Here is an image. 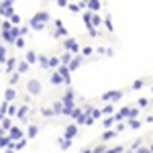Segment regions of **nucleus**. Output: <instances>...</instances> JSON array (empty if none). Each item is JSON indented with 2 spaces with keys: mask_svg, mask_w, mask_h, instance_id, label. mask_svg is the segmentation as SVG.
I'll list each match as a JSON object with an SVG mask.
<instances>
[{
  "mask_svg": "<svg viewBox=\"0 0 153 153\" xmlns=\"http://www.w3.org/2000/svg\"><path fill=\"white\" fill-rule=\"evenodd\" d=\"M0 125H2L6 131H10L12 129V117H4V120H0Z\"/></svg>",
  "mask_w": 153,
  "mask_h": 153,
  "instance_id": "nucleus-29",
  "label": "nucleus"
},
{
  "mask_svg": "<svg viewBox=\"0 0 153 153\" xmlns=\"http://www.w3.org/2000/svg\"><path fill=\"white\" fill-rule=\"evenodd\" d=\"M129 112H131L129 106H123L118 112H114V118H117V123H123L125 118H129Z\"/></svg>",
  "mask_w": 153,
  "mask_h": 153,
  "instance_id": "nucleus-9",
  "label": "nucleus"
},
{
  "mask_svg": "<svg viewBox=\"0 0 153 153\" xmlns=\"http://www.w3.org/2000/svg\"><path fill=\"white\" fill-rule=\"evenodd\" d=\"M151 92H153V86H151Z\"/></svg>",
  "mask_w": 153,
  "mask_h": 153,
  "instance_id": "nucleus-61",
  "label": "nucleus"
},
{
  "mask_svg": "<svg viewBox=\"0 0 153 153\" xmlns=\"http://www.w3.org/2000/svg\"><path fill=\"white\" fill-rule=\"evenodd\" d=\"M8 2H12V4H14V0H8Z\"/></svg>",
  "mask_w": 153,
  "mask_h": 153,
  "instance_id": "nucleus-60",
  "label": "nucleus"
},
{
  "mask_svg": "<svg viewBox=\"0 0 153 153\" xmlns=\"http://www.w3.org/2000/svg\"><path fill=\"white\" fill-rule=\"evenodd\" d=\"M12 14H14L12 2H8V0H2V2H0V16H6V19H10Z\"/></svg>",
  "mask_w": 153,
  "mask_h": 153,
  "instance_id": "nucleus-3",
  "label": "nucleus"
},
{
  "mask_svg": "<svg viewBox=\"0 0 153 153\" xmlns=\"http://www.w3.org/2000/svg\"><path fill=\"white\" fill-rule=\"evenodd\" d=\"M29 29H31V27H21V37L29 35Z\"/></svg>",
  "mask_w": 153,
  "mask_h": 153,
  "instance_id": "nucleus-50",
  "label": "nucleus"
},
{
  "mask_svg": "<svg viewBox=\"0 0 153 153\" xmlns=\"http://www.w3.org/2000/svg\"><path fill=\"white\" fill-rule=\"evenodd\" d=\"M61 37H68V29H65V27H55L53 39H61Z\"/></svg>",
  "mask_w": 153,
  "mask_h": 153,
  "instance_id": "nucleus-14",
  "label": "nucleus"
},
{
  "mask_svg": "<svg viewBox=\"0 0 153 153\" xmlns=\"http://www.w3.org/2000/svg\"><path fill=\"white\" fill-rule=\"evenodd\" d=\"M96 53H100V55H106V47H98V49H96Z\"/></svg>",
  "mask_w": 153,
  "mask_h": 153,
  "instance_id": "nucleus-53",
  "label": "nucleus"
},
{
  "mask_svg": "<svg viewBox=\"0 0 153 153\" xmlns=\"http://www.w3.org/2000/svg\"><path fill=\"white\" fill-rule=\"evenodd\" d=\"M118 135V131H110V129H106L104 133H102V141H110V139H114Z\"/></svg>",
  "mask_w": 153,
  "mask_h": 153,
  "instance_id": "nucleus-18",
  "label": "nucleus"
},
{
  "mask_svg": "<svg viewBox=\"0 0 153 153\" xmlns=\"http://www.w3.org/2000/svg\"><path fill=\"white\" fill-rule=\"evenodd\" d=\"M25 145H27V137H23L21 141H14V149L21 151V149H25Z\"/></svg>",
  "mask_w": 153,
  "mask_h": 153,
  "instance_id": "nucleus-36",
  "label": "nucleus"
},
{
  "mask_svg": "<svg viewBox=\"0 0 153 153\" xmlns=\"http://www.w3.org/2000/svg\"><path fill=\"white\" fill-rule=\"evenodd\" d=\"M137 106H139V108H147V106H149V100H147V98H139Z\"/></svg>",
  "mask_w": 153,
  "mask_h": 153,
  "instance_id": "nucleus-40",
  "label": "nucleus"
},
{
  "mask_svg": "<svg viewBox=\"0 0 153 153\" xmlns=\"http://www.w3.org/2000/svg\"><path fill=\"white\" fill-rule=\"evenodd\" d=\"M100 6H102V2H100V0H88V10L98 12V10H100Z\"/></svg>",
  "mask_w": 153,
  "mask_h": 153,
  "instance_id": "nucleus-15",
  "label": "nucleus"
},
{
  "mask_svg": "<svg viewBox=\"0 0 153 153\" xmlns=\"http://www.w3.org/2000/svg\"><path fill=\"white\" fill-rule=\"evenodd\" d=\"M82 114H84V108H78V106H76V108H74V112H71V118H74V123H76L78 118L82 117Z\"/></svg>",
  "mask_w": 153,
  "mask_h": 153,
  "instance_id": "nucleus-33",
  "label": "nucleus"
},
{
  "mask_svg": "<svg viewBox=\"0 0 153 153\" xmlns=\"http://www.w3.org/2000/svg\"><path fill=\"white\" fill-rule=\"evenodd\" d=\"M92 53H94V49H92V47H84L82 49V55H84V57H90Z\"/></svg>",
  "mask_w": 153,
  "mask_h": 153,
  "instance_id": "nucleus-41",
  "label": "nucleus"
},
{
  "mask_svg": "<svg viewBox=\"0 0 153 153\" xmlns=\"http://www.w3.org/2000/svg\"><path fill=\"white\" fill-rule=\"evenodd\" d=\"M104 151H106V147H104V145H98V147L94 149V153H104Z\"/></svg>",
  "mask_w": 153,
  "mask_h": 153,
  "instance_id": "nucleus-51",
  "label": "nucleus"
},
{
  "mask_svg": "<svg viewBox=\"0 0 153 153\" xmlns=\"http://www.w3.org/2000/svg\"><path fill=\"white\" fill-rule=\"evenodd\" d=\"M74 90L68 88V92L63 94L61 98V102H63V117H71V112H74V108H76V100H74Z\"/></svg>",
  "mask_w": 153,
  "mask_h": 153,
  "instance_id": "nucleus-2",
  "label": "nucleus"
},
{
  "mask_svg": "<svg viewBox=\"0 0 153 153\" xmlns=\"http://www.w3.org/2000/svg\"><path fill=\"white\" fill-rule=\"evenodd\" d=\"M53 25H55V27H63V23H61L59 19H55V21H53Z\"/></svg>",
  "mask_w": 153,
  "mask_h": 153,
  "instance_id": "nucleus-54",
  "label": "nucleus"
},
{
  "mask_svg": "<svg viewBox=\"0 0 153 153\" xmlns=\"http://www.w3.org/2000/svg\"><path fill=\"white\" fill-rule=\"evenodd\" d=\"M61 65V57H49V68H59Z\"/></svg>",
  "mask_w": 153,
  "mask_h": 153,
  "instance_id": "nucleus-35",
  "label": "nucleus"
},
{
  "mask_svg": "<svg viewBox=\"0 0 153 153\" xmlns=\"http://www.w3.org/2000/svg\"><path fill=\"white\" fill-rule=\"evenodd\" d=\"M63 49L71 51L74 55H78V53H80V45H78V43H76V39H71V37H65V39H63Z\"/></svg>",
  "mask_w": 153,
  "mask_h": 153,
  "instance_id": "nucleus-4",
  "label": "nucleus"
},
{
  "mask_svg": "<svg viewBox=\"0 0 153 153\" xmlns=\"http://www.w3.org/2000/svg\"><path fill=\"white\" fill-rule=\"evenodd\" d=\"M149 149H151V153H153V143H151V145H149Z\"/></svg>",
  "mask_w": 153,
  "mask_h": 153,
  "instance_id": "nucleus-59",
  "label": "nucleus"
},
{
  "mask_svg": "<svg viewBox=\"0 0 153 153\" xmlns=\"http://www.w3.org/2000/svg\"><path fill=\"white\" fill-rule=\"evenodd\" d=\"M57 143H59V147H61L63 151L71 147V139H65V137H59V139H57Z\"/></svg>",
  "mask_w": 153,
  "mask_h": 153,
  "instance_id": "nucleus-20",
  "label": "nucleus"
},
{
  "mask_svg": "<svg viewBox=\"0 0 153 153\" xmlns=\"http://www.w3.org/2000/svg\"><path fill=\"white\" fill-rule=\"evenodd\" d=\"M92 117H94V118H100V117H102V110H100V108H94V110H92Z\"/></svg>",
  "mask_w": 153,
  "mask_h": 153,
  "instance_id": "nucleus-47",
  "label": "nucleus"
},
{
  "mask_svg": "<svg viewBox=\"0 0 153 153\" xmlns=\"http://www.w3.org/2000/svg\"><path fill=\"white\" fill-rule=\"evenodd\" d=\"M16 112H19V106H16V104L8 106V117H16Z\"/></svg>",
  "mask_w": 153,
  "mask_h": 153,
  "instance_id": "nucleus-39",
  "label": "nucleus"
},
{
  "mask_svg": "<svg viewBox=\"0 0 153 153\" xmlns=\"http://www.w3.org/2000/svg\"><path fill=\"white\" fill-rule=\"evenodd\" d=\"M41 114H43L45 118L55 117V110H53V106H51V108H49V106H43V108H41Z\"/></svg>",
  "mask_w": 153,
  "mask_h": 153,
  "instance_id": "nucleus-23",
  "label": "nucleus"
},
{
  "mask_svg": "<svg viewBox=\"0 0 153 153\" xmlns=\"http://www.w3.org/2000/svg\"><path fill=\"white\" fill-rule=\"evenodd\" d=\"M71 59H74V53H71V51H65V53L61 55V63L70 65V63H71Z\"/></svg>",
  "mask_w": 153,
  "mask_h": 153,
  "instance_id": "nucleus-26",
  "label": "nucleus"
},
{
  "mask_svg": "<svg viewBox=\"0 0 153 153\" xmlns=\"http://www.w3.org/2000/svg\"><path fill=\"white\" fill-rule=\"evenodd\" d=\"M145 123H153V117H147V118H145Z\"/></svg>",
  "mask_w": 153,
  "mask_h": 153,
  "instance_id": "nucleus-57",
  "label": "nucleus"
},
{
  "mask_svg": "<svg viewBox=\"0 0 153 153\" xmlns=\"http://www.w3.org/2000/svg\"><path fill=\"white\" fill-rule=\"evenodd\" d=\"M14 45H16V47H19V49H23V47H25V39H23V37H19Z\"/></svg>",
  "mask_w": 153,
  "mask_h": 153,
  "instance_id": "nucleus-46",
  "label": "nucleus"
},
{
  "mask_svg": "<svg viewBox=\"0 0 153 153\" xmlns=\"http://www.w3.org/2000/svg\"><path fill=\"white\" fill-rule=\"evenodd\" d=\"M4 117H6V114H4V112L0 110V120H4Z\"/></svg>",
  "mask_w": 153,
  "mask_h": 153,
  "instance_id": "nucleus-58",
  "label": "nucleus"
},
{
  "mask_svg": "<svg viewBox=\"0 0 153 153\" xmlns=\"http://www.w3.org/2000/svg\"><path fill=\"white\" fill-rule=\"evenodd\" d=\"M37 133H39V127H37V125H31V127L27 129V139H35Z\"/></svg>",
  "mask_w": 153,
  "mask_h": 153,
  "instance_id": "nucleus-19",
  "label": "nucleus"
},
{
  "mask_svg": "<svg viewBox=\"0 0 153 153\" xmlns=\"http://www.w3.org/2000/svg\"><path fill=\"white\" fill-rule=\"evenodd\" d=\"M55 2H57V6H61V8H68V6H70L68 0H55Z\"/></svg>",
  "mask_w": 153,
  "mask_h": 153,
  "instance_id": "nucleus-45",
  "label": "nucleus"
},
{
  "mask_svg": "<svg viewBox=\"0 0 153 153\" xmlns=\"http://www.w3.org/2000/svg\"><path fill=\"white\" fill-rule=\"evenodd\" d=\"M127 127H129V129H139V127H141V120H137V118H127Z\"/></svg>",
  "mask_w": 153,
  "mask_h": 153,
  "instance_id": "nucleus-22",
  "label": "nucleus"
},
{
  "mask_svg": "<svg viewBox=\"0 0 153 153\" xmlns=\"http://www.w3.org/2000/svg\"><path fill=\"white\" fill-rule=\"evenodd\" d=\"M19 80H21V71H12L8 84H10V86H16V82H19Z\"/></svg>",
  "mask_w": 153,
  "mask_h": 153,
  "instance_id": "nucleus-28",
  "label": "nucleus"
},
{
  "mask_svg": "<svg viewBox=\"0 0 153 153\" xmlns=\"http://www.w3.org/2000/svg\"><path fill=\"white\" fill-rule=\"evenodd\" d=\"M125 127H127L125 123H117V131H118V133H120V131H125Z\"/></svg>",
  "mask_w": 153,
  "mask_h": 153,
  "instance_id": "nucleus-52",
  "label": "nucleus"
},
{
  "mask_svg": "<svg viewBox=\"0 0 153 153\" xmlns=\"http://www.w3.org/2000/svg\"><path fill=\"white\" fill-rule=\"evenodd\" d=\"M102 114H114V102H108V104L102 108Z\"/></svg>",
  "mask_w": 153,
  "mask_h": 153,
  "instance_id": "nucleus-30",
  "label": "nucleus"
},
{
  "mask_svg": "<svg viewBox=\"0 0 153 153\" xmlns=\"http://www.w3.org/2000/svg\"><path fill=\"white\" fill-rule=\"evenodd\" d=\"M123 98V92L120 90H110V92H104L102 94V100L104 102H118Z\"/></svg>",
  "mask_w": 153,
  "mask_h": 153,
  "instance_id": "nucleus-5",
  "label": "nucleus"
},
{
  "mask_svg": "<svg viewBox=\"0 0 153 153\" xmlns=\"http://www.w3.org/2000/svg\"><path fill=\"white\" fill-rule=\"evenodd\" d=\"M25 59L33 65V63H37V59H39V55H37L35 51H27V55H25Z\"/></svg>",
  "mask_w": 153,
  "mask_h": 153,
  "instance_id": "nucleus-21",
  "label": "nucleus"
},
{
  "mask_svg": "<svg viewBox=\"0 0 153 153\" xmlns=\"http://www.w3.org/2000/svg\"><path fill=\"white\" fill-rule=\"evenodd\" d=\"M51 84L53 86H59V84H65V80H63V76L59 74L57 70H55V74H51Z\"/></svg>",
  "mask_w": 153,
  "mask_h": 153,
  "instance_id": "nucleus-13",
  "label": "nucleus"
},
{
  "mask_svg": "<svg viewBox=\"0 0 153 153\" xmlns=\"http://www.w3.org/2000/svg\"><path fill=\"white\" fill-rule=\"evenodd\" d=\"M102 125H104V129H110L112 125H117V118H114V114H110V117H106Z\"/></svg>",
  "mask_w": 153,
  "mask_h": 153,
  "instance_id": "nucleus-24",
  "label": "nucleus"
},
{
  "mask_svg": "<svg viewBox=\"0 0 153 153\" xmlns=\"http://www.w3.org/2000/svg\"><path fill=\"white\" fill-rule=\"evenodd\" d=\"M139 117V106L137 108H131V112H129V118H137Z\"/></svg>",
  "mask_w": 153,
  "mask_h": 153,
  "instance_id": "nucleus-42",
  "label": "nucleus"
},
{
  "mask_svg": "<svg viewBox=\"0 0 153 153\" xmlns=\"http://www.w3.org/2000/svg\"><path fill=\"white\" fill-rule=\"evenodd\" d=\"M143 86H145V80H135V82H133V86H131V88H133V90H141Z\"/></svg>",
  "mask_w": 153,
  "mask_h": 153,
  "instance_id": "nucleus-38",
  "label": "nucleus"
},
{
  "mask_svg": "<svg viewBox=\"0 0 153 153\" xmlns=\"http://www.w3.org/2000/svg\"><path fill=\"white\" fill-rule=\"evenodd\" d=\"M16 151V149H12V147H6V149H4V153H14Z\"/></svg>",
  "mask_w": 153,
  "mask_h": 153,
  "instance_id": "nucleus-55",
  "label": "nucleus"
},
{
  "mask_svg": "<svg viewBox=\"0 0 153 153\" xmlns=\"http://www.w3.org/2000/svg\"><path fill=\"white\" fill-rule=\"evenodd\" d=\"M27 92L33 94V96L41 94V84H39V80H29V84H27Z\"/></svg>",
  "mask_w": 153,
  "mask_h": 153,
  "instance_id": "nucleus-6",
  "label": "nucleus"
},
{
  "mask_svg": "<svg viewBox=\"0 0 153 153\" xmlns=\"http://www.w3.org/2000/svg\"><path fill=\"white\" fill-rule=\"evenodd\" d=\"M104 27L110 31V33L114 31V25H112V19H110V16H104Z\"/></svg>",
  "mask_w": 153,
  "mask_h": 153,
  "instance_id": "nucleus-37",
  "label": "nucleus"
},
{
  "mask_svg": "<svg viewBox=\"0 0 153 153\" xmlns=\"http://www.w3.org/2000/svg\"><path fill=\"white\" fill-rule=\"evenodd\" d=\"M53 110H55V114H63V102L61 100L53 102Z\"/></svg>",
  "mask_w": 153,
  "mask_h": 153,
  "instance_id": "nucleus-31",
  "label": "nucleus"
},
{
  "mask_svg": "<svg viewBox=\"0 0 153 153\" xmlns=\"http://www.w3.org/2000/svg\"><path fill=\"white\" fill-rule=\"evenodd\" d=\"M82 63H84V55H80V53H78V55H74V59H71V63H70V70L76 71Z\"/></svg>",
  "mask_w": 153,
  "mask_h": 153,
  "instance_id": "nucleus-11",
  "label": "nucleus"
},
{
  "mask_svg": "<svg viewBox=\"0 0 153 153\" xmlns=\"http://www.w3.org/2000/svg\"><path fill=\"white\" fill-rule=\"evenodd\" d=\"M100 23H104V19H100V16H98V12H92V25L98 29V25H100Z\"/></svg>",
  "mask_w": 153,
  "mask_h": 153,
  "instance_id": "nucleus-34",
  "label": "nucleus"
},
{
  "mask_svg": "<svg viewBox=\"0 0 153 153\" xmlns=\"http://www.w3.org/2000/svg\"><path fill=\"white\" fill-rule=\"evenodd\" d=\"M68 8H70L71 12H80V4H70Z\"/></svg>",
  "mask_w": 153,
  "mask_h": 153,
  "instance_id": "nucleus-49",
  "label": "nucleus"
},
{
  "mask_svg": "<svg viewBox=\"0 0 153 153\" xmlns=\"http://www.w3.org/2000/svg\"><path fill=\"white\" fill-rule=\"evenodd\" d=\"M16 65H19V61H16L14 57H8V59H6V70H4V71L10 76L12 71H14V68H16Z\"/></svg>",
  "mask_w": 153,
  "mask_h": 153,
  "instance_id": "nucleus-12",
  "label": "nucleus"
},
{
  "mask_svg": "<svg viewBox=\"0 0 153 153\" xmlns=\"http://www.w3.org/2000/svg\"><path fill=\"white\" fill-rule=\"evenodd\" d=\"M139 147H141V139H137V141H133V145H131V149H135V151H137Z\"/></svg>",
  "mask_w": 153,
  "mask_h": 153,
  "instance_id": "nucleus-48",
  "label": "nucleus"
},
{
  "mask_svg": "<svg viewBox=\"0 0 153 153\" xmlns=\"http://www.w3.org/2000/svg\"><path fill=\"white\" fill-rule=\"evenodd\" d=\"M49 23V12L47 10H39L35 12L33 16H31V21H29V27L33 29V31H43Z\"/></svg>",
  "mask_w": 153,
  "mask_h": 153,
  "instance_id": "nucleus-1",
  "label": "nucleus"
},
{
  "mask_svg": "<svg viewBox=\"0 0 153 153\" xmlns=\"http://www.w3.org/2000/svg\"><path fill=\"white\" fill-rule=\"evenodd\" d=\"M14 98H16V90H14V88H6V92H4V100H8V102H12V100H14Z\"/></svg>",
  "mask_w": 153,
  "mask_h": 153,
  "instance_id": "nucleus-17",
  "label": "nucleus"
},
{
  "mask_svg": "<svg viewBox=\"0 0 153 153\" xmlns=\"http://www.w3.org/2000/svg\"><path fill=\"white\" fill-rule=\"evenodd\" d=\"M78 127H80L78 123H74V125H68V127L63 129V137H65V139H74V137L80 133V131H78Z\"/></svg>",
  "mask_w": 153,
  "mask_h": 153,
  "instance_id": "nucleus-7",
  "label": "nucleus"
},
{
  "mask_svg": "<svg viewBox=\"0 0 153 153\" xmlns=\"http://www.w3.org/2000/svg\"><path fill=\"white\" fill-rule=\"evenodd\" d=\"M29 68H31V63H29L27 59H23V61H19V65H16V71H21V74H27V71H29Z\"/></svg>",
  "mask_w": 153,
  "mask_h": 153,
  "instance_id": "nucleus-16",
  "label": "nucleus"
},
{
  "mask_svg": "<svg viewBox=\"0 0 153 153\" xmlns=\"http://www.w3.org/2000/svg\"><path fill=\"white\" fill-rule=\"evenodd\" d=\"M37 63H39V65H41L43 70H47V68H49V57H47V55H39Z\"/></svg>",
  "mask_w": 153,
  "mask_h": 153,
  "instance_id": "nucleus-25",
  "label": "nucleus"
},
{
  "mask_svg": "<svg viewBox=\"0 0 153 153\" xmlns=\"http://www.w3.org/2000/svg\"><path fill=\"white\" fill-rule=\"evenodd\" d=\"M10 23H12V25H21V16H19L16 12H14V14L10 16Z\"/></svg>",
  "mask_w": 153,
  "mask_h": 153,
  "instance_id": "nucleus-43",
  "label": "nucleus"
},
{
  "mask_svg": "<svg viewBox=\"0 0 153 153\" xmlns=\"http://www.w3.org/2000/svg\"><path fill=\"white\" fill-rule=\"evenodd\" d=\"M8 137H10L12 141H21L25 137V133L21 131V127H16V125H12V129L8 131Z\"/></svg>",
  "mask_w": 153,
  "mask_h": 153,
  "instance_id": "nucleus-8",
  "label": "nucleus"
},
{
  "mask_svg": "<svg viewBox=\"0 0 153 153\" xmlns=\"http://www.w3.org/2000/svg\"><path fill=\"white\" fill-rule=\"evenodd\" d=\"M80 153H94V149H90V147H88V149H84V151H80Z\"/></svg>",
  "mask_w": 153,
  "mask_h": 153,
  "instance_id": "nucleus-56",
  "label": "nucleus"
},
{
  "mask_svg": "<svg viewBox=\"0 0 153 153\" xmlns=\"http://www.w3.org/2000/svg\"><path fill=\"white\" fill-rule=\"evenodd\" d=\"M6 49H4V43L0 41V63H6Z\"/></svg>",
  "mask_w": 153,
  "mask_h": 153,
  "instance_id": "nucleus-32",
  "label": "nucleus"
},
{
  "mask_svg": "<svg viewBox=\"0 0 153 153\" xmlns=\"http://www.w3.org/2000/svg\"><path fill=\"white\" fill-rule=\"evenodd\" d=\"M29 112H31V108H29L27 104L21 106V108H19V112H16V118H19V120H23V123H27V120H29Z\"/></svg>",
  "mask_w": 153,
  "mask_h": 153,
  "instance_id": "nucleus-10",
  "label": "nucleus"
},
{
  "mask_svg": "<svg viewBox=\"0 0 153 153\" xmlns=\"http://www.w3.org/2000/svg\"><path fill=\"white\" fill-rule=\"evenodd\" d=\"M10 29H12V23H10V19H8V21L2 23V31H10Z\"/></svg>",
  "mask_w": 153,
  "mask_h": 153,
  "instance_id": "nucleus-44",
  "label": "nucleus"
},
{
  "mask_svg": "<svg viewBox=\"0 0 153 153\" xmlns=\"http://www.w3.org/2000/svg\"><path fill=\"white\" fill-rule=\"evenodd\" d=\"M10 137H8V135H2V137H0V149H6V147H8V145H10Z\"/></svg>",
  "mask_w": 153,
  "mask_h": 153,
  "instance_id": "nucleus-27",
  "label": "nucleus"
}]
</instances>
